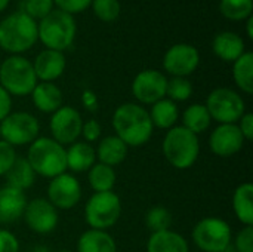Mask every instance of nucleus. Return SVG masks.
Here are the masks:
<instances>
[{
	"label": "nucleus",
	"mask_w": 253,
	"mask_h": 252,
	"mask_svg": "<svg viewBox=\"0 0 253 252\" xmlns=\"http://www.w3.org/2000/svg\"><path fill=\"white\" fill-rule=\"evenodd\" d=\"M39 39L37 24L25 12H16L0 24V46L12 53L30 49Z\"/></svg>",
	"instance_id": "4"
},
{
	"label": "nucleus",
	"mask_w": 253,
	"mask_h": 252,
	"mask_svg": "<svg viewBox=\"0 0 253 252\" xmlns=\"http://www.w3.org/2000/svg\"><path fill=\"white\" fill-rule=\"evenodd\" d=\"M206 108L211 119L216 120L219 125L237 123L246 110L243 98L228 88H218L212 91L208 97Z\"/></svg>",
	"instance_id": "9"
},
{
	"label": "nucleus",
	"mask_w": 253,
	"mask_h": 252,
	"mask_svg": "<svg viewBox=\"0 0 253 252\" xmlns=\"http://www.w3.org/2000/svg\"><path fill=\"white\" fill-rule=\"evenodd\" d=\"M89 184L95 190V193L99 192H113V187L116 184V172L111 166H107L104 163H95L89 169Z\"/></svg>",
	"instance_id": "30"
},
{
	"label": "nucleus",
	"mask_w": 253,
	"mask_h": 252,
	"mask_svg": "<svg viewBox=\"0 0 253 252\" xmlns=\"http://www.w3.org/2000/svg\"><path fill=\"white\" fill-rule=\"evenodd\" d=\"M211 114L203 104H193L182 114V126L196 135L205 132L211 126Z\"/></svg>",
	"instance_id": "28"
},
{
	"label": "nucleus",
	"mask_w": 253,
	"mask_h": 252,
	"mask_svg": "<svg viewBox=\"0 0 253 252\" xmlns=\"http://www.w3.org/2000/svg\"><path fill=\"white\" fill-rule=\"evenodd\" d=\"M55 3L59 6V10L71 15L83 12L92 3V0H55Z\"/></svg>",
	"instance_id": "38"
},
{
	"label": "nucleus",
	"mask_w": 253,
	"mask_h": 252,
	"mask_svg": "<svg viewBox=\"0 0 253 252\" xmlns=\"http://www.w3.org/2000/svg\"><path fill=\"white\" fill-rule=\"evenodd\" d=\"M79 252H117V245L111 235L104 230L89 229L77 242Z\"/></svg>",
	"instance_id": "23"
},
{
	"label": "nucleus",
	"mask_w": 253,
	"mask_h": 252,
	"mask_svg": "<svg viewBox=\"0 0 253 252\" xmlns=\"http://www.w3.org/2000/svg\"><path fill=\"white\" fill-rule=\"evenodd\" d=\"M236 251L237 252H253V227L252 226H245L237 236L234 242Z\"/></svg>",
	"instance_id": "37"
},
{
	"label": "nucleus",
	"mask_w": 253,
	"mask_h": 252,
	"mask_svg": "<svg viewBox=\"0 0 253 252\" xmlns=\"http://www.w3.org/2000/svg\"><path fill=\"white\" fill-rule=\"evenodd\" d=\"M122 214L120 198L114 192H99L90 196L84 206V218L90 229L107 230L113 227Z\"/></svg>",
	"instance_id": "7"
},
{
	"label": "nucleus",
	"mask_w": 253,
	"mask_h": 252,
	"mask_svg": "<svg viewBox=\"0 0 253 252\" xmlns=\"http://www.w3.org/2000/svg\"><path fill=\"white\" fill-rule=\"evenodd\" d=\"M245 141L246 140L236 123H225L213 129L209 138V146L216 156L230 157L243 149Z\"/></svg>",
	"instance_id": "16"
},
{
	"label": "nucleus",
	"mask_w": 253,
	"mask_h": 252,
	"mask_svg": "<svg viewBox=\"0 0 253 252\" xmlns=\"http://www.w3.org/2000/svg\"><path fill=\"white\" fill-rule=\"evenodd\" d=\"M82 126L83 120L80 113L70 105H62L55 113H52V119L49 123L53 137L52 140H55L61 146L76 143V140L82 134Z\"/></svg>",
	"instance_id": "11"
},
{
	"label": "nucleus",
	"mask_w": 253,
	"mask_h": 252,
	"mask_svg": "<svg viewBox=\"0 0 253 252\" xmlns=\"http://www.w3.org/2000/svg\"><path fill=\"white\" fill-rule=\"evenodd\" d=\"M147 252H190V247L179 233L169 229L150 236L147 242Z\"/></svg>",
	"instance_id": "21"
},
{
	"label": "nucleus",
	"mask_w": 253,
	"mask_h": 252,
	"mask_svg": "<svg viewBox=\"0 0 253 252\" xmlns=\"http://www.w3.org/2000/svg\"><path fill=\"white\" fill-rule=\"evenodd\" d=\"M252 0H221L219 9L222 15L233 21L249 18L252 13Z\"/></svg>",
	"instance_id": "31"
},
{
	"label": "nucleus",
	"mask_w": 253,
	"mask_h": 252,
	"mask_svg": "<svg viewBox=\"0 0 253 252\" xmlns=\"http://www.w3.org/2000/svg\"><path fill=\"white\" fill-rule=\"evenodd\" d=\"M193 241L202 251L225 252L231 245V229L227 221L216 217H208L196 224Z\"/></svg>",
	"instance_id": "8"
},
{
	"label": "nucleus",
	"mask_w": 253,
	"mask_h": 252,
	"mask_svg": "<svg viewBox=\"0 0 253 252\" xmlns=\"http://www.w3.org/2000/svg\"><path fill=\"white\" fill-rule=\"evenodd\" d=\"M166 86L168 79L165 74L157 70H144L135 77L132 94L144 104H154L166 97Z\"/></svg>",
	"instance_id": "14"
},
{
	"label": "nucleus",
	"mask_w": 253,
	"mask_h": 252,
	"mask_svg": "<svg viewBox=\"0 0 253 252\" xmlns=\"http://www.w3.org/2000/svg\"><path fill=\"white\" fill-rule=\"evenodd\" d=\"M31 95L36 108L43 113H55L62 107V92L52 82L37 83Z\"/></svg>",
	"instance_id": "19"
},
{
	"label": "nucleus",
	"mask_w": 253,
	"mask_h": 252,
	"mask_svg": "<svg viewBox=\"0 0 253 252\" xmlns=\"http://www.w3.org/2000/svg\"><path fill=\"white\" fill-rule=\"evenodd\" d=\"M200 153L199 137L184 126H173L165 135L163 154L166 160L176 169L191 168Z\"/></svg>",
	"instance_id": "3"
},
{
	"label": "nucleus",
	"mask_w": 253,
	"mask_h": 252,
	"mask_svg": "<svg viewBox=\"0 0 253 252\" xmlns=\"http://www.w3.org/2000/svg\"><path fill=\"white\" fill-rule=\"evenodd\" d=\"M240 123L237 125L242 135L245 137V140L251 141L253 140V114L252 113H245L242 116V119L239 120Z\"/></svg>",
	"instance_id": "41"
},
{
	"label": "nucleus",
	"mask_w": 253,
	"mask_h": 252,
	"mask_svg": "<svg viewBox=\"0 0 253 252\" xmlns=\"http://www.w3.org/2000/svg\"><path fill=\"white\" fill-rule=\"evenodd\" d=\"M33 252H50L46 247H36L34 250H33Z\"/></svg>",
	"instance_id": "44"
},
{
	"label": "nucleus",
	"mask_w": 253,
	"mask_h": 252,
	"mask_svg": "<svg viewBox=\"0 0 253 252\" xmlns=\"http://www.w3.org/2000/svg\"><path fill=\"white\" fill-rule=\"evenodd\" d=\"M24 12L33 19H43L52 12V0H25Z\"/></svg>",
	"instance_id": "35"
},
{
	"label": "nucleus",
	"mask_w": 253,
	"mask_h": 252,
	"mask_svg": "<svg viewBox=\"0 0 253 252\" xmlns=\"http://www.w3.org/2000/svg\"><path fill=\"white\" fill-rule=\"evenodd\" d=\"M37 33L47 49L61 52L73 43L76 36V22L70 13L52 10L40 21V25H37Z\"/></svg>",
	"instance_id": "6"
},
{
	"label": "nucleus",
	"mask_w": 253,
	"mask_h": 252,
	"mask_svg": "<svg viewBox=\"0 0 253 252\" xmlns=\"http://www.w3.org/2000/svg\"><path fill=\"white\" fill-rule=\"evenodd\" d=\"M67 168L73 172H84L89 171L95 165L96 153L95 149L83 141L73 143L68 150H65Z\"/></svg>",
	"instance_id": "20"
},
{
	"label": "nucleus",
	"mask_w": 253,
	"mask_h": 252,
	"mask_svg": "<svg viewBox=\"0 0 253 252\" xmlns=\"http://www.w3.org/2000/svg\"><path fill=\"white\" fill-rule=\"evenodd\" d=\"M200 55L199 50L185 43L173 45L165 55L163 65L168 73H170L173 77H185L199 67Z\"/></svg>",
	"instance_id": "15"
},
{
	"label": "nucleus",
	"mask_w": 253,
	"mask_h": 252,
	"mask_svg": "<svg viewBox=\"0 0 253 252\" xmlns=\"http://www.w3.org/2000/svg\"><path fill=\"white\" fill-rule=\"evenodd\" d=\"M82 101H83V105L86 107V110H89V111H95L98 108V98L92 91H84L82 95Z\"/></svg>",
	"instance_id": "43"
},
{
	"label": "nucleus",
	"mask_w": 253,
	"mask_h": 252,
	"mask_svg": "<svg viewBox=\"0 0 253 252\" xmlns=\"http://www.w3.org/2000/svg\"><path fill=\"white\" fill-rule=\"evenodd\" d=\"M59 252H71V251H68V250H62V251H59Z\"/></svg>",
	"instance_id": "47"
},
{
	"label": "nucleus",
	"mask_w": 253,
	"mask_h": 252,
	"mask_svg": "<svg viewBox=\"0 0 253 252\" xmlns=\"http://www.w3.org/2000/svg\"><path fill=\"white\" fill-rule=\"evenodd\" d=\"M233 76L237 83V86L246 92H253V55L252 52H245L239 59L234 61L233 67Z\"/></svg>",
	"instance_id": "29"
},
{
	"label": "nucleus",
	"mask_w": 253,
	"mask_h": 252,
	"mask_svg": "<svg viewBox=\"0 0 253 252\" xmlns=\"http://www.w3.org/2000/svg\"><path fill=\"white\" fill-rule=\"evenodd\" d=\"M92 6L95 15L105 22L116 21L120 15L119 0H92Z\"/></svg>",
	"instance_id": "34"
},
{
	"label": "nucleus",
	"mask_w": 253,
	"mask_h": 252,
	"mask_svg": "<svg viewBox=\"0 0 253 252\" xmlns=\"http://www.w3.org/2000/svg\"><path fill=\"white\" fill-rule=\"evenodd\" d=\"M113 128L127 147H141L153 135V122L148 111L138 104L126 102L116 108L113 114Z\"/></svg>",
	"instance_id": "1"
},
{
	"label": "nucleus",
	"mask_w": 253,
	"mask_h": 252,
	"mask_svg": "<svg viewBox=\"0 0 253 252\" xmlns=\"http://www.w3.org/2000/svg\"><path fill=\"white\" fill-rule=\"evenodd\" d=\"M150 119L153 122V126H157L160 129H170L175 126V123L179 119V110L173 101L169 98H163L153 104L151 111L148 113Z\"/></svg>",
	"instance_id": "26"
},
{
	"label": "nucleus",
	"mask_w": 253,
	"mask_h": 252,
	"mask_svg": "<svg viewBox=\"0 0 253 252\" xmlns=\"http://www.w3.org/2000/svg\"><path fill=\"white\" fill-rule=\"evenodd\" d=\"M37 135L39 120L27 111L10 113L0 122V137L12 147L31 144Z\"/></svg>",
	"instance_id": "10"
},
{
	"label": "nucleus",
	"mask_w": 253,
	"mask_h": 252,
	"mask_svg": "<svg viewBox=\"0 0 253 252\" xmlns=\"http://www.w3.org/2000/svg\"><path fill=\"white\" fill-rule=\"evenodd\" d=\"M19 242L16 236L7 230L0 229V252H18Z\"/></svg>",
	"instance_id": "39"
},
{
	"label": "nucleus",
	"mask_w": 253,
	"mask_h": 252,
	"mask_svg": "<svg viewBox=\"0 0 253 252\" xmlns=\"http://www.w3.org/2000/svg\"><path fill=\"white\" fill-rule=\"evenodd\" d=\"M213 52L224 61H236L245 53V43L242 37L231 31L219 33L213 39Z\"/></svg>",
	"instance_id": "22"
},
{
	"label": "nucleus",
	"mask_w": 253,
	"mask_h": 252,
	"mask_svg": "<svg viewBox=\"0 0 253 252\" xmlns=\"http://www.w3.org/2000/svg\"><path fill=\"white\" fill-rule=\"evenodd\" d=\"M27 160L31 165L33 171L36 172V175H42L46 178L61 175L67 169L64 146L47 137L36 138L31 143Z\"/></svg>",
	"instance_id": "2"
},
{
	"label": "nucleus",
	"mask_w": 253,
	"mask_h": 252,
	"mask_svg": "<svg viewBox=\"0 0 253 252\" xmlns=\"http://www.w3.org/2000/svg\"><path fill=\"white\" fill-rule=\"evenodd\" d=\"M6 178H7V186L9 187H13L16 190L24 192V190L30 189L34 184L36 172L33 171V168H31V165L28 163L27 159L16 157L12 168L6 172Z\"/></svg>",
	"instance_id": "27"
},
{
	"label": "nucleus",
	"mask_w": 253,
	"mask_h": 252,
	"mask_svg": "<svg viewBox=\"0 0 253 252\" xmlns=\"http://www.w3.org/2000/svg\"><path fill=\"white\" fill-rule=\"evenodd\" d=\"M16 160L15 147L0 140V175H6V172L12 168Z\"/></svg>",
	"instance_id": "36"
},
{
	"label": "nucleus",
	"mask_w": 253,
	"mask_h": 252,
	"mask_svg": "<svg viewBox=\"0 0 253 252\" xmlns=\"http://www.w3.org/2000/svg\"><path fill=\"white\" fill-rule=\"evenodd\" d=\"M248 33H249V37H253V30H252V19H249V24H248Z\"/></svg>",
	"instance_id": "45"
},
{
	"label": "nucleus",
	"mask_w": 253,
	"mask_h": 252,
	"mask_svg": "<svg viewBox=\"0 0 253 252\" xmlns=\"http://www.w3.org/2000/svg\"><path fill=\"white\" fill-rule=\"evenodd\" d=\"M193 94V85L185 77H173L168 80L166 95L170 101H187Z\"/></svg>",
	"instance_id": "33"
},
{
	"label": "nucleus",
	"mask_w": 253,
	"mask_h": 252,
	"mask_svg": "<svg viewBox=\"0 0 253 252\" xmlns=\"http://www.w3.org/2000/svg\"><path fill=\"white\" fill-rule=\"evenodd\" d=\"M24 220L27 226L40 235L50 233L55 230L58 224V211L56 208L47 201V199H33L27 202L25 211H24Z\"/></svg>",
	"instance_id": "13"
},
{
	"label": "nucleus",
	"mask_w": 253,
	"mask_h": 252,
	"mask_svg": "<svg viewBox=\"0 0 253 252\" xmlns=\"http://www.w3.org/2000/svg\"><path fill=\"white\" fill-rule=\"evenodd\" d=\"M27 206L25 193L13 187L0 189V224H10L24 215Z\"/></svg>",
	"instance_id": "17"
},
{
	"label": "nucleus",
	"mask_w": 253,
	"mask_h": 252,
	"mask_svg": "<svg viewBox=\"0 0 253 252\" xmlns=\"http://www.w3.org/2000/svg\"><path fill=\"white\" fill-rule=\"evenodd\" d=\"M10 108H12L10 95L7 94V91H4L0 86V122L10 114Z\"/></svg>",
	"instance_id": "42"
},
{
	"label": "nucleus",
	"mask_w": 253,
	"mask_h": 252,
	"mask_svg": "<svg viewBox=\"0 0 253 252\" xmlns=\"http://www.w3.org/2000/svg\"><path fill=\"white\" fill-rule=\"evenodd\" d=\"M145 224L153 233L169 230L172 224V214L163 206H154L145 214Z\"/></svg>",
	"instance_id": "32"
},
{
	"label": "nucleus",
	"mask_w": 253,
	"mask_h": 252,
	"mask_svg": "<svg viewBox=\"0 0 253 252\" xmlns=\"http://www.w3.org/2000/svg\"><path fill=\"white\" fill-rule=\"evenodd\" d=\"M233 209L245 226L253 224V186L251 183L240 184L233 196Z\"/></svg>",
	"instance_id": "25"
},
{
	"label": "nucleus",
	"mask_w": 253,
	"mask_h": 252,
	"mask_svg": "<svg viewBox=\"0 0 253 252\" xmlns=\"http://www.w3.org/2000/svg\"><path fill=\"white\" fill-rule=\"evenodd\" d=\"M82 199L80 183L71 174H61L50 178L47 186V201L56 209H71Z\"/></svg>",
	"instance_id": "12"
},
{
	"label": "nucleus",
	"mask_w": 253,
	"mask_h": 252,
	"mask_svg": "<svg viewBox=\"0 0 253 252\" xmlns=\"http://www.w3.org/2000/svg\"><path fill=\"white\" fill-rule=\"evenodd\" d=\"M36 77L42 82H52L58 79L65 70V56L62 52L46 49L40 52L33 64Z\"/></svg>",
	"instance_id": "18"
},
{
	"label": "nucleus",
	"mask_w": 253,
	"mask_h": 252,
	"mask_svg": "<svg viewBox=\"0 0 253 252\" xmlns=\"http://www.w3.org/2000/svg\"><path fill=\"white\" fill-rule=\"evenodd\" d=\"M37 77L33 64L22 56H9L0 65V86L9 95L25 97L33 92Z\"/></svg>",
	"instance_id": "5"
},
{
	"label": "nucleus",
	"mask_w": 253,
	"mask_h": 252,
	"mask_svg": "<svg viewBox=\"0 0 253 252\" xmlns=\"http://www.w3.org/2000/svg\"><path fill=\"white\" fill-rule=\"evenodd\" d=\"M7 3H9V0H0V12L7 6Z\"/></svg>",
	"instance_id": "46"
},
{
	"label": "nucleus",
	"mask_w": 253,
	"mask_h": 252,
	"mask_svg": "<svg viewBox=\"0 0 253 252\" xmlns=\"http://www.w3.org/2000/svg\"><path fill=\"white\" fill-rule=\"evenodd\" d=\"M80 135H83L87 143H95L101 137V125L95 119H90L87 122H83L82 134Z\"/></svg>",
	"instance_id": "40"
},
{
	"label": "nucleus",
	"mask_w": 253,
	"mask_h": 252,
	"mask_svg": "<svg viewBox=\"0 0 253 252\" xmlns=\"http://www.w3.org/2000/svg\"><path fill=\"white\" fill-rule=\"evenodd\" d=\"M96 157L99 159V163H104L107 166H116L122 163L126 159L127 154V146L116 135L104 138L98 149H96Z\"/></svg>",
	"instance_id": "24"
}]
</instances>
